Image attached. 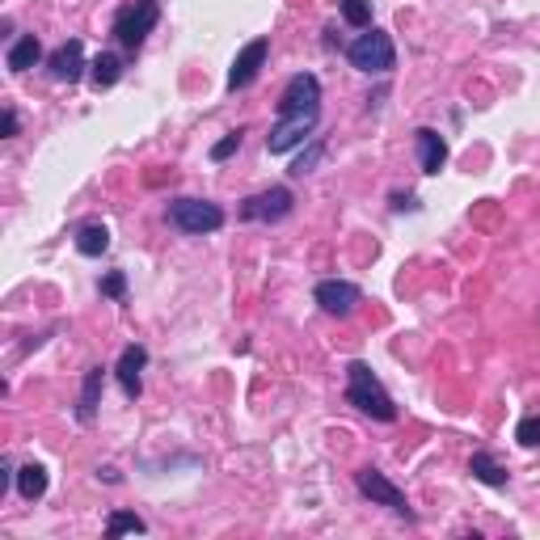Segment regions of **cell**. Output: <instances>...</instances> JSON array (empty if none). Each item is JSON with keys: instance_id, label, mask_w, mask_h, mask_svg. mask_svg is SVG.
Returning <instances> with one entry per match:
<instances>
[{"instance_id": "cell-1", "label": "cell", "mask_w": 540, "mask_h": 540, "mask_svg": "<svg viewBox=\"0 0 540 540\" xmlns=\"http://www.w3.org/2000/svg\"><path fill=\"white\" fill-rule=\"evenodd\" d=\"M347 401L359 413L376 418V422H393V418H397L393 397L384 393V384L376 380V372H372L367 364H350L347 367Z\"/></svg>"}, {"instance_id": "cell-2", "label": "cell", "mask_w": 540, "mask_h": 540, "mask_svg": "<svg viewBox=\"0 0 540 540\" xmlns=\"http://www.w3.org/2000/svg\"><path fill=\"white\" fill-rule=\"evenodd\" d=\"M347 60L359 72H389V68L397 64V47H393V38L384 30H367L347 47Z\"/></svg>"}, {"instance_id": "cell-3", "label": "cell", "mask_w": 540, "mask_h": 540, "mask_svg": "<svg viewBox=\"0 0 540 540\" xmlns=\"http://www.w3.org/2000/svg\"><path fill=\"white\" fill-rule=\"evenodd\" d=\"M169 224L191 233V237H203V233H216L224 228V211L207 199H174L169 203Z\"/></svg>"}, {"instance_id": "cell-4", "label": "cell", "mask_w": 540, "mask_h": 540, "mask_svg": "<svg viewBox=\"0 0 540 540\" xmlns=\"http://www.w3.org/2000/svg\"><path fill=\"white\" fill-rule=\"evenodd\" d=\"M157 17H160L157 0H135V4H127L123 13L114 17V38H119L127 51H140L143 38H148L152 26H157Z\"/></svg>"}, {"instance_id": "cell-5", "label": "cell", "mask_w": 540, "mask_h": 540, "mask_svg": "<svg viewBox=\"0 0 540 540\" xmlns=\"http://www.w3.org/2000/svg\"><path fill=\"white\" fill-rule=\"evenodd\" d=\"M317 119H321V110L279 114V123H274L270 135H266V152L270 157H283V152H291V148H300V143L317 131Z\"/></svg>"}, {"instance_id": "cell-6", "label": "cell", "mask_w": 540, "mask_h": 540, "mask_svg": "<svg viewBox=\"0 0 540 540\" xmlns=\"http://www.w3.org/2000/svg\"><path fill=\"white\" fill-rule=\"evenodd\" d=\"M355 486H359L364 498H372V503H380V507H389V511H397V515H405V520H413L405 494H401L397 486L380 473V469H359V473H355Z\"/></svg>"}, {"instance_id": "cell-7", "label": "cell", "mask_w": 540, "mask_h": 540, "mask_svg": "<svg viewBox=\"0 0 540 540\" xmlns=\"http://www.w3.org/2000/svg\"><path fill=\"white\" fill-rule=\"evenodd\" d=\"M291 191L287 186H270V191L262 194H250L245 203H241V220H254V224H274L283 220V216H291Z\"/></svg>"}, {"instance_id": "cell-8", "label": "cell", "mask_w": 540, "mask_h": 540, "mask_svg": "<svg viewBox=\"0 0 540 540\" xmlns=\"http://www.w3.org/2000/svg\"><path fill=\"white\" fill-rule=\"evenodd\" d=\"M266 55H270V38L245 43V47L237 51L233 68H228V89H250L258 80V72H262V64H266Z\"/></svg>"}, {"instance_id": "cell-9", "label": "cell", "mask_w": 540, "mask_h": 540, "mask_svg": "<svg viewBox=\"0 0 540 540\" xmlns=\"http://www.w3.org/2000/svg\"><path fill=\"white\" fill-rule=\"evenodd\" d=\"M300 110H321V80L313 72H296L287 80L283 97H279V114H300Z\"/></svg>"}, {"instance_id": "cell-10", "label": "cell", "mask_w": 540, "mask_h": 540, "mask_svg": "<svg viewBox=\"0 0 540 540\" xmlns=\"http://www.w3.org/2000/svg\"><path fill=\"white\" fill-rule=\"evenodd\" d=\"M317 304L330 317H347L359 304V287L347 283V279H325V283H317Z\"/></svg>"}, {"instance_id": "cell-11", "label": "cell", "mask_w": 540, "mask_h": 540, "mask_svg": "<svg viewBox=\"0 0 540 540\" xmlns=\"http://www.w3.org/2000/svg\"><path fill=\"white\" fill-rule=\"evenodd\" d=\"M413 143H418V160H422V174H439L447 165V143H444V135L435 127H422L418 135H413Z\"/></svg>"}, {"instance_id": "cell-12", "label": "cell", "mask_w": 540, "mask_h": 540, "mask_svg": "<svg viewBox=\"0 0 540 540\" xmlns=\"http://www.w3.org/2000/svg\"><path fill=\"white\" fill-rule=\"evenodd\" d=\"M80 68H85V43H80V38H68L64 47L51 55V77L72 85V80L80 77Z\"/></svg>"}, {"instance_id": "cell-13", "label": "cell", "mask_w": 540, "mask_h": 540, "mask_svg": "<svg viewBox=\"0 0 540 540\" xmlns=\"http://www.w3.org/2000/svg\"><path fill=\"white\" fill-rule=\"evenodd\" d=\"M143 364H148V350L143 347H127L123 350V359H119V384H123V393L127 397H140V372H143Z\"/></svg>"}, {"instance_id": "cell-14", "label": "cell", "mask_w": 540, "mask_h": 540, "mask_svg": "<svg viewBox=\"0 0 540 540\" xmlns=\"http://www.w3.org/2000/svg\"><path fill=\"white\" fill-rule=\"evenodd\" d=\"M38 60H43V43H38V34H21L13 47H9V60H4V64H9V72H30Z\"/></svg>"}, {"instance_id": "cell-15", "label": "cell", "mask_w": 540, "mask_h": 540, "mask_svg": "<svg viewBox=\"0 0 540 540\" xmlns=\"http://www.w3.org/2000/svg\"><path fill=\"white\" fill-rule=\"evenodd\" d=\"M102 384H106V372L102 367H89L85 372V389H80V405H77V418L80 422H89L102 405Z\"/></svg>"}, {"instance_id": "cell-16", "label": "cell", "mask_w": 540, "mask_h": 540, "mask_svg": "<svg viewBox=\"0 0 540 540\" xmlns=\"http://www.w3.org/2000/svg\"><path fill=\"white\" fill-rule=\"evenodd\" d=\"M77 250L85 258H102L110 250V228L106 224H80L77 228Z\"/></svg>"}, {"instance_id": "cell-17", "label": "cell", "mask_w": 540, "mask_h": 540, "mask_svg": "<svg viewBox=\"0 0 540 540\" xmlns=\"http://www.w3.org/2000/svg\"><path fill=\"white\" fill-rule=\"evenodd\" d=\"M469 473H473L481 486H494V490H498V486H507V477H511L503 464L494 461L490 452H473V461H469Z\"/></svg>"}, {"instance_id": "cell-18", "label": "cell", "mask_w": 540, "mask_h": 540, "mask_svg": "<svg viewBox=\"0 0 540 540\" xmlns=\"http://www.w3.org/2000/svg\"><path fill=\"white\" fill-rule=\"evenodd\" d=\"M17 494H21L26 503L43 498V494H47V469H43V464H21V469H17Z\"/></svg>"}, {"instance_id": "cell-19", "label": "cell", "mask_w": 540, "mask_h": 540, "mask_svg": "<svg viewBox=\"0 0 540 540\" xmlns=\"http://www.w3.org/2000/svg\"><path fill=\"white\" fill-rule=\"evenodd\" d=\"M89 68H94V85H97V89H110V85H119V77H123V60H119L114 51H102Z\"/></svg>"}, {"instance_id": "cell-20", "label": "cell", "mask_w": 540, "mask_h": 540, "mask_svg": "<svg viewBox=\"0 0 540 540\" xmlns=\"http://www.w3.org/2000/svg\"><path fill=\"white\" fill-rule=\"evenodd\" d=\"M106 532H110V536H123V532H135V536H140V532H148V524H143L140 515H131V511H114L110 520H106Z\"/></svg>"}, {"instance_id": "cell-21", "label": "cell", "mask_w": 540, "mask_h": 540, "mask_svg": "<svg viewBox=\"0 0 540 540\" xmlns=\"http://www.w3.org/2000/svg\"><path fill=\"white\" fill-rule=\"evenodd\" d=\"M342 17L359 30H372V0H342Z\"/></svg>"}, {"instance_id": "cell-22", "label": "cell", "mask_w": 540, "mask_h": 540, "mask_svg": "<svg viewBox=\"0 0 540 540\" xmlns=\"http://www.w3.org/2000/svg\"><path fill=\"white\" fill-rule=\"evenodd\" d=\"M325 157V143L321 140H313V148H308V152H300V157L291 160V169H287V174L291 177H304V174H313V169H317V160Z\"/></svg>"}, {"instance_id": "cell-23", "label": "cell", "mask_w": 540, "mask_h": 540, "mask_svg": "<svg viewBox=\"0 0 540 540\" xmlns=\"http://www.w3.org/2000/svg\"><path fill=\"white\" fill-rule=\"evenodd\" d=\"M102 296H110V300H123L127 296V274L123 270H110V274H102Z\"/></svg>"}, {"instance_id": "cell-24", "label": "cell", "mask_w": 540, "mask_h": 540, "mask_svg": "<svg viewBox=\"0 0 540 540\" xmlns=\"http://www.w3.org/2000/svg\"><path fill=\"white\" fill-rule=\"evenodd\" d=\"M515 439L524 447H540V413H532V418H524V422L515 427Z\"/></svg>"}, {"instance_id": "cell-25", "label": "cell", "mask_w": 540, "mask_h": 540, "mask_svg": "<svg viewBox=\"0 0 540 540\" xmlns=\"http://www.w3.org/2000/svg\"><path fill=\"white\" fill-rule=\"evenodd\" d=\"M237 148H241V131H228V135H224V140L211 148V160H228Z\"/></svg>"}, {"instance_id": "cell-26", "label": "cell", "mask_w": 540, "mask_h": 540, "mask_svg": "<svg viewBox=\"0 0 540 540\" xmlns=\"http://www.w3.org/2000/svg\"><path fill=\"white\" fill-rule=\"evenodd\" d=\"M0 135H4V140H9V135H17V114L13 110L0 114Z\"/></svg>"}, {"instance_id": "cell-27", "label": "cell", "mask_w": 540, "mask_h": 540, "mask_svg": "<svg viewBox=\"0 0 540 540\" xmlns=\"http://www.w3.org/2000/svg\"><path fill=\"white\" fill-rule=\"evenodd\" d=\"M9 481H13V464L4 461V464H0V494H4V486H9Z\"/></svg>"}]
</instances>
